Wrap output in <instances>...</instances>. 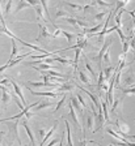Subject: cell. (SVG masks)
<instances>
[{"label": "cell", "mask_w": 135, "mask_h": 146, "mask_svg": "<svg viewBox=\"0 0 135 146\" xmlns=\"http://www.w3.org/2000/svg\"><path fill=\"white\" fill-rule=\"evenodd\" d=\"M4 123L8 125L11 138H12V140H16L20 145H21V138H20V134H19V120H15V121H4Z\"/></svg>", "instance_id": "6da1fadb"}, {"label": "cell", "mask_w": 135, "mask_h": 146, "mask_svg": "<svg viewBox=\"0 0 135 146\" xmlns=\"http://www.w3.org/2000/svg\"><path fill=\"white\" fill-rule=\"evenodd\" d=\"M114 124L117 125V129H118V134H121L122 137H125V138H127L129 140V132H130V127L127 123H125L122 120V119L118 116L116 120V123Z\"/></svg>", "instance_id": "7a4b0ae2"}, {"label": "cell", "mask_w": 135, "mask_h": 146, "mask_svg": "<svg viewBox=\"0 0 135 146\" xmlns=\"http://www.w3.org/2000/svg\"><path fill=\"white\" fill-rule=\"evenodd\" d=\"M114 40L111 39H106V40H104V44H102V47H101V50H100V52H98V55H96V56H93V60L95 61H97L98 63V67L100 68H102L101 67V60H102V56H104V54L107 51V48L111 46V43H113Z\"/></svg>", "instance_id": "3957f363"}, {"label": "cell", "mask_w": 135, "mask_h": 146, "mask_svg": "<svg viewBox=\"0 0 135 146\" xmlns=\"http://www.w3.org/2000/svg\"><path fill=\"white\" fill-rule=\"evenodd\" d=\"M38 27H40V36H38L37 39L34 40V42H40V40H42V39H45V40H47L50 38V36H52L51 34L49 33V29H47L45 25H42V24H38Z\"/></svg>", "instance_id": "277c9868"}, {"label": "cell", "mask_w": 135, "mask_h": 146, "mask_svg": "<svg viewBox=\"0 0 135 146\" xmlns=\"http://www.w3.org/2000/svg\"><path fill=\"white\" fill-rule=\"evenodd\" d=\"M21 124H22V127H24V129H25V132H26V134H28L29 140H30V145L34 146V145H36V140H34V134H33V132H32L30 127L28 125V119H26V117H22Z\"/></svg>", "instance_id": "5b68a950"}, {"label": "cell", "mask_w": 135, "mask_h": 146, "mask_svg": "<svg viewBox=\"0 0 135 146\" xmlns=\"http://www.w3.org/2000/svg\"><path fill=\"white\" fill-rule=\"evenodd\" d=\"M28 84V86H34V88H55V89H58V84H52V82H37V81H28L26 82ZM25 84V85H26Z\"/></svg>", "instance_id": "8992f818"}, {"label": "cell", "mask_w": 135, "mask_h": 146, "mask_svg": "<svg viewBox=\"0 0 135 146\" xmlns=\"http://www.w3.org/2000/svg\"><path fill=\"white\" fill-rule=\"evenodd\" d=\"M135 84V74L132 72V69H129L127 72L125 73V76H123V85L125 86H131Z\"/></svg>", "instance_id": "52a82bcc"}, {"label": "cell", "mask_w": 135, "mask_h": 146, "mask_svg": "<svg viewBox=\"0 0 135 146\" xmlns=\"http://www.w3.org/2000/svg\"><path fill=\"white\" fill-rule=\"evenodd\" d=\"M123 98L122 97L121 99H117L113 102V104H111V113L113 115H117V116H120L122 115V102H123Z\"/></svg>", "instance_id": "ba28073f"}, {"label": "cell", "mask_w": 135, "mask_h": 146, "mask_svg": "<svg viewBox=\"0 0 135 146\" xmlns=\"http://www.w3.org/2000/svg\"><path fill=\"white\" fill-rule=\"evenodd\" d=\"M79 90H81V91H84V93H85L87 95H88L89 98H91V99H92V102H93V104H95V107L96 108H101V100L98 99L97 97H96L95 94H93V93H91V91L89 90H85V89L84 88H81V86H79Z\"/></svg>", "instance_id": "9c48e42d"}, {"label": "cell", "mask_w": 135, "mask_h": 146, "mask_svg": "<svg viewBox=\"0 0 135 146\" xmlns=\"http://www.w3.org/2000/svg\"><path fill=\"white\" fill-rule=\"evenodd\" d=\"M11 84H12V86H13V89H15V91H16V94H17V97H19V99L21 100L22 106L28 103L26 99H25V97H24V94H22V90H21V88H20L19 84H17L16 81H13V80H11Z\"/></svg>", "instance_id": "30bf717a"}, {"label": "cell", "mask_w": 135, "mask_h": 146, "mask_svg": "<svg viewBox=\"0 0 135 146\" xmlns=\"http://www.w3.org/2000/svg\"><path fill=\"white\" fill-rule=\"evenodd\" d=\"M28 88V90L32 93V95H36V97H50V98H56L58 97V93H55V91H46V93H40V91H36L33 90V89L30 88V86H26Z\"/></svg>", "instance_id": "8fae6325"}, {"label": "cell", "mask_w": 135, "mask_h": 146, "mask_svg": "<svg viewBox=\"0 0 135 146\" xmlns=\"http://www.w3.org/2000/svg\"><path fill=\"white\" fill-rule=\"evenodd\" d=\"M67 107H68V110H70L71 120L74 121V124L76 125V128L79 129V128H80V124H79V119H77V112L75 111V108L72 107V104H71V103H68V104H67Z\"/></svg>", "instance_id": "7c38bea8"}, {"label": "cell", "mask_w": 135, "mask_h": 146, "mask_svg": "<svg viewBox=\"0 0 135 146\" xmlns=\"http://www.w3.org/2000/svg\"><path fill=\"white\" fill-rule=\"evenodd\" d=\"M56 128H58V121H55V124H54V125H52V127H51V129H49V132H47V133H46V136L43 137V140H42V141H41L40 146H43V145H45V143H46V141H47V140H49V138H50V137H51V136H52V134L55 133V131H56Z\"/></svg>", "instance_id": "4fadbf2b"}, {"label": "cell", "mask_w": 135, "mask_h": 146, "mask_svg": "<svg viewBox=\"0 0 135 146\" xmlns=\"http://www.w3.org/2000/svg\"><path fill=\"white\" fill-rule=\"evenodd\" d=\"M74 88H75L74 82H63L62 85L58 86V89H56V90H58L59 93H64V91H71Z\"/></svg>", "instance_id": "5bb4252c"}, {"label": "cell", "mask_w": 135, "mask_h": 146, "mask_svg": "<svg viewBox=\"0 0 135 146\" xmlns=\"http://www.w3.org/2000/svg\"><path fill=\"white\" fill-rule=\"evenodd\" d=\"M11 97H12V93H11L8 89L7 90H3V94H1V103L4 104V108H7L8 103H9L11 100Z\"/></svg>", "instance_id": "9a60e30c"}, {"label": "cell", "mask_w": 135, "mask_h": 146, "mask_svg": "<svg viewBox=\"0 0 135 146\" xmlns=\"http://www.w3.org/2000/svg\"><path fill=\"white\" fill-rule=\"evenodd\" d=\"M70 103L72 104V107L75 108V111H76L79 115H83V107L79 104V100L76 99L75 97H71V99H70Z\"/></svg>", "instance_id": "2e32d148"}, {"label": "cell", "mask_w": 135, "mask_h": 146, "mask_svg": "<svg viewBox=\"0 0 135 146\" xmlns=\"http://www.w3.org/2000/svg\"><path fill=\"white\" fill-rule=\"evenodd\" d=\"M66 123V137H67V146H74V142H72V138H71V128H70V123L68 120L64 119Z\"/></svg>", "instance_id": "e0dca14e"}, {"label": "cell", "mask_w": 135, "mask_h": 146, "mask_svg": "<svg viewBox=\"0 0 135 146\" xmlns=\"http://www.w3.org/2000/svg\"><path fill=\"white\" fill-rule=\"evenodd\" d=\"M17 42H20L21 44H24V46H26V47H29V48H32L33 51H37V52H43V54H46V51L43 48H41V47H38V46H36V44H32V43H26V42H24L22 39H19Z\"/></svg>", "instance_id": "ac0fdd59"}, {"label": "cell", "mask_w": 135, "mask_h": 146, "mask_svg": "<svg viewBox=\"0 0 135 146\" xmlns=\"http://www.w3.org/2000/svg\"><path fill=\"white\" fill-rule=\"evenodd\" d=\"M17 54H19V47L16 44V39H12V52H11V58L8 60V63L15 60V58H17Z\"/></svg>", "instance_id": "d6986e66"}, {"label": "cell", "mask_w": 135, "mask_h": 146, "mask_svg": "<svg viewBox=\"0 0 135 146\" xmlns=\"http://www.w3.org/2000/svg\"><path fill=\"white\" fill-rule=\"evenodd\" d=\"M101 107H102V115H104L105 121H110V116H109V111H107L109 106H107L105 100H101Z\"/></svg>", "instance_id": "ffe728a7"}, {"label": "cell", "mask_w": 135, "mask_h": 146, "mask_svg": "<svg viewBox=\"0 0 135 146\" xmlns=\"http://www.w3.org/2000/svg\"><path fill=\"white\" fill-rule=\"evenodd\" d=\"M34 11H36V13H37V16L42 20V21H45V22H47L46 20H45V12H43V8H42V5H41V1L37 4V5L34 7Z\"/></svg>", "instance_id": "44dd1931"}, {"label": "cell", "mask_w": 135, "mask_h": 146, "mask_svg": "<svg viewBox=\"0 0 135 146\" xmlns=\"http://www.w3.org/2000/svg\"><path fill=\"white\" fill-rule=\"evenodd\" d=\"M114 68L111 67V65H107L105 69H102V72H104V77H105V80H110V77H111V74L114 73Z\"/></svg>", "instance_id": "7402d4cb"}, {"label": "cell", "mask_w": 135, "mask_h": 146, "mask_svg": "<svg viewBox=\"0 0 135 146\" xmlns=\"http://www.w3.org/2000/svg\"><path fill=\"white\" fill-rule=\"evenodd\" d=\"M93 124H95V117H93V113L91 111L87 116V127H88L89 131H93Z\"/></svg>", "instance_id": "603a6c76"}, {"label": "cell", "mask_w": 135, "mask_h": 146, "mask_svg": "<svg viewBox=\"0 0 135 146\" xmlns=\"http://www.w3.org/2000/svg\"><path fill=\"white\" fill-rule=\"evenodd\" d=\"M29 7H30V4H29L28 1H24V0H20L19 3H17V5H16L15 12L17 13V12H20L21 9H24V8H29Z\"/></svg>", "instance_id": "cb8c5ba5"}, {"label": "cell", "mask_w": 135, "mask_h": 146, "mask_svg": "<svg viewBox=\"0 0 135 146\" xmlns=\"http://www.w3.org/2000/svg\"><path fill=\"white\" fill-rule=\"evenodd\" d=\"M52 103H50L49 100H41L40 103L36 106V110L37 111H40V110H43V108H49V107H51Z\"/></svg>", "instance_id": "d4e9b609"}, {"label": "cell", "mask_w": 135, "mask_h": 146, "mask_svg": "<svg viewBox=\"0 0 135 146\" xmlns=\"http://www.w3.org/2000/svg\"><path fill=\"white\" fill-rule=\"evenodd\" d=\"M118 89L123 93V95H129V94L135 95V86H132V88H122V86H120Z\"/></svg>", "instance_id": "484cf974"}, {"label": "cell", "mask_w": 135, "mask_h": 146, "mask_svg": "<svg viewBox=\"0 0 135 146\" xmlns=\"http://www.w3.org/2000/svg\"><path fill=\"white\" fill-rule=\"evenodd\" d=\"M81 51H83L81 48H76V50H75V59H74V69L75 70L77 69V64H79V56H80V54H81Z\"/></svg>", "instance_id": "4316f807"}, {"label": "cell", "mask_w": 135, "mask_h": 146, "mask_svg": "<svg viewBox=\"0 0 135 146\" xmlns=\"http://www.w3.org/2000/svg\"><path fill=\"white\" fill-rule=\"evenodd\" d=\"M85 68H87V69H88V72L91 73V76H92V78H93V80H96V78H97V74H96L95 69H93V68H92V65L89 64V61L87 60V59H85Z\"/></svg>", "instance_id": "83f0119b"}, {"label": "cell", "mask_w": 135, "mask_h": 146, "mask_svg": "<svg viewBox=\"0 0 135 146\" xmlns=\"http://www.w3.org/2000/svg\"><path fill=\"white\" fill-rule=\"evenodd\" d=\"M54 61H58V63H62V64H66V65H70V64H74V61H70L68 59H64V58H59V56H52Z\"/></svg>", "instance_id": "f1b7e54d"}, {"label": "cell", "mask_w": 135, "mask_h": 146, "mask_svg": "<svg viewBox=\"0 0 135 146\" xmlns=\"http://www.w3.org/2000/svg\"><path fill=\"white\" fill-rule=\"evenodd\" d=\"M66 99H67V97H66V94H63V95H62V98H60V100H59L58 103H56V107H55V110H54V112H58V110H60L62 107H63Z\"/></svg>", "instance_id": "f546056e"}, {"label": "cell", "mask_w": 135, "mask_h": 146, "mask_svg": "<svg viewBox=\"0 0 135 146\" xmlns=\"http://www.w3.org/2000/svg\"><path fill=\"white\" fill-rule=\"evenodd\" d=\"M79 78L83 84H88V85H91V81H89V78L87 77V74L84 72H79Z\"/></svg>", "instance_id": "4dcf8cb0"}, {"label": "cell", "mask_w": 135, "mask_h": 146, "mask_svg": "<svg viewBox=\"0 0 135 146\" xmlns=\"http://www.w3.org/2000/svg\"><path fill=\"white\" fill-rule=\"evenodd\" d=\"M107 15H109V12H107V11H102V12L95 15V20H96V21H102V18H104L105 16H107Z\"/></svg>", "instance_id": "1f68e13d"}, {"label": "cell", "mask_w": 135, "mask_h": 146, "mask_svg": "<svg viewBox=\"0 0 135 146\" xmlns=\"http://www.w3.org/2000/svg\"><path fill=\"white\" fill-rule=\"evenodd\" d=\"M62 35H64L66 38H67V40L68 42H72V40H74V38L76 35H75V34H72V33H68V31H66V30H62Z\"/></svg>", "instance_id": "d6a6232c"}, {"label": "cell", "mask_w": 135, "mask_h": 146, "mask_svg": "<svg viewBox=\"0 0 135 146\" xmlns=\"http://www.w3.org/2000/svg\"><path fill=\"white\" fill-rule=\"evenodd\" d=\"M55 17L56 18H62V17H68V13H67V11H63V9H59V11H56V13H55Z\"/></svg>", "instance_id": "836d02e7"}, {"label": "cell", "mask_w": 135, "mask_h": 146, "mask_svg": "<svg viewBox=\"0 0 135 146\" xmlns=\"http://www.w3.org/2000/svg\"><path fill=\"white\" fill-rule=\"evenodd\" d=\"M129 50H130V42H129V40H126V42L122 43V54L123 55H127Z\"/></svg>", "instance_id": "e575fe53"}, {"label": "cell", "mask_w": 135, "mask_h": 146, "mask_svg": "<svg viewBox=\"0 0 135 146\" xmlns=\"http://www.w3.org/2000/svg\"><path fill=\"white\" fill-rule=\"evenodd\" d=\"M76 99H77V100H79V103H80V104H81V107H83V108H87V107H88V104H87V102H85V100H84L83 95L80 94V93H79V94H77Z\"/></svg>", "instance_id": "d590c367"}, {"label": "cell", "mask_w": 135, "mask_h": 146, "mask_svg": "<svg viewBox=\"0 0 135 146\" xmlns=\"http://www.w3.org/2000/svg\"><path fill=\"white\" fill-rule=\"evenodd\" d=\"M64 21H66V22H68L70 25H72V26L77 27V20H76V18H74V17H66V18H64Z\"/></svg>", "instance_id": "8d00e7d4"}, {"label": "cell", "mask_w": 135, "mask_h": 146, "mask_svg": "<svg viewBox=\"0 0 135 146\" xmlns=\"http://www.w3.org/2000/svg\"><path fill=\"white\" fill-rule=\"evenodd\" d=\"M12 5H13V1L12 0H9V1L7 3V5H5V9H4V15L5 16H8L11 13V8H12Z\"/></svg>", "instance_id": "74e56055"}, {"label": "cell", "mask_w": 135, "mask_h": 146, "mask_svg": "<svg viewBox=\"0 0 135 146\" xmlns=\"http://www.w3.org/2000/svg\"><path fill=\"white\" fill-rule=\"evenodd\" d=\"M102 60L105 61V63L107 64V65H110V51H106L104 54V56H102Z\"/></svg>", "instance_id": "f35d334b"}, {"label": "cell", "mask_w": 135, "mask_h": 146, "mask_svg": "<svg viewBox=\"0 0 135 146\" xmlns=\"http://www.w3.org/2000/svg\"><path fill=\"white\" fill-rule=\"evenodd\" d=\"M87 138H85V132L83 131V136H81V140L79 141V143H77V146H87Z\"/></svg>", "instance_id": "ab89813d"}, {"label": "cell", "mask_w": 135, "mask_h": 146, "mask_svg": "<svg viewBox=\"0 0 135 146\" xmlns=\"http://www.w3.org/2000/svg\"><path fill=\"white\" fill-rule=\"evenodd\" d=\"M66 5H68L70 8L72 9H83V5H80V4H74V3H66Z\"/></svg>", "instance_id": "60d3db41"}, {"label": "cell", "mask_w": 135, "mask_h": 146, "mask_svg": "<svg viewBox=\"0 0 135 146\" xmlns=\"http://www.w3.org/2000/svg\"><path fill=\"white\" fill-rule=\"evenodd\" d=\"M77 26L83 27V29H87V27H88V22H84V21H80V20H77Z\"/></svg>", "instance_id": "b9f144b4"}, {"label": "cell", "mask_w": 135, "mask_h": 146, "mask_svg": "<svg viewBox=\"0 0 135 146\" xmlns=\"http://www.w3.org/2000/svg\"><path fill=\"white\" fill-rule=\"evenodd\" d=\"M131 42H130V47H131V50H132V52H134V55H135V35L132 36L131 39Z\"/></svg>", "instance_id": "7bdbcfd3"}, {"label": "cell", "mask_w": 135, "mask_h": 146, "mask_svg": "<svg viewBox=\"0 0 135 146\" xmlns=\"http://www.w3.org/2000/svg\"><path fill=\"white\" fill-rule=\"evenodd\" d=\"M96 4L100 5V7H110V3H105V1H101V0H97Z\"/></svg>", "instance_id": "ee69618b"}, {"label": "cell", "mask_w": 135, "mask_h": 146, "mask_svg": "<svg viewBox=\"0 0 135 146\" xmlns=\"http://www.w3.org/2000/svg\"><path fill=\"white\" fill-rule=\"evenodd\" d=\"M47 132H49V131H46L45 128H41V129H40V136H37V137H38V138H41V137H45Z\"/></svg>", "instance_id": "f6af8a7d"}, {"label": "cell", "mask_w": 135, "mask_h": 146, "mask_svg": "<svg viewBox=\"0 0 135 146\" xmlns=\"http://www.w3.org/2000/svg\"><path fill=\"white\" fill-rule=\"evenodd\" d=\"M60 35H62V30L56 27V29H55V33L52 34V38H58V36H60Z\"/></svg>", "instance_id": "bcb514c9"}, {"label": "cell", "mask_w": 135, "mask_h": 146, "mask_svg": "<svg viewBox=\"0 0 135 146\" xmlns=\"http://www.w3.org/2000/svg\"><path fill=\"white\" fill-rule=\"evenodd\" d=\"M0 84H1V85H4V86H7V88H8V86H9V80L7 78V77H4V78L1 80V82H0Z\"/></svg>", "instance_id": "7dc6e473"}, {"label": "cell", "mask_w": 135, "mask_h": 146, "mask_svg": "<svg viewBox=\"0 0 135 146\" xmlns=\"http://www.w3.org/2000/svg\"><path fill=\"white\" fill-rule=\"evenodd\" d=\"M64 137H66V133H63L62 134V138L59 140V146H64V142H63V141H64Z\"/></svg>", "instance_id": "c3c4849f"}, {"label": "cell", "mask_w": 135, "mask_h": 146, "mask_svg": "<svg viewBox=\"0 0 135 146\" xmlns=\"http://www.w3.org/2000/svg\"><path fill=\"white\" fill-rule=\"evenodd\" d=\"M55 143H58V138H54V140H51V142H50L47 146H54Z\"/></svg>", "instance_id": "681fc988"}, {"label": "cell", "mask_w": 135, "mask_h": 146, "mask_svg": "<svg viewBox=\"0 0 135 146\" xmlns=\"http://www.w3.org/2000/svg\"><path fill=\"white\" fill-rule=\"evenodd\" d=\"M7 86H4V85H1V84H0V90H7Z\"/></svg>", "instance_id": "f907efd6"}, {"label": "cell", "mask_w": 135, "mask_h": 146, "mask_svg": "<svg viewBox=\"0 0 135 146\" xmlns=\"http://www.w3.org/2000/svg\"><path fill=\"white\" fill-rule=\"evenodd\" d=\"M109 146H117V145H109Z\"/></svg>", "instance_id": "816d5d0a"}, {"label": "cell", "mask_w": 135, "mask_h": 146, "mask_svg": "<svg viewBox=\"0 0 135 146\" xmlns=\"http://www.w3.org/2000/svg\"><path fill=\"white\" fill-rule=\"evenodd\" d=\"M26 146H32V145H26Z\"/></svg>", "instance_id": "f5cc1de1"}]
</instances>
